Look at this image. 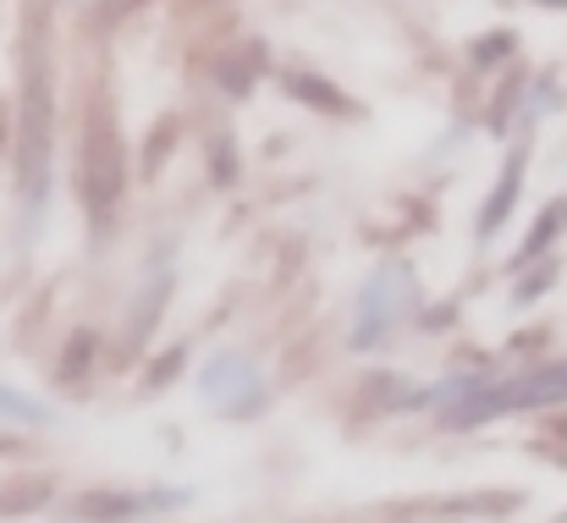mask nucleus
I'll return each instance as SVG.
<instances>
[{
	"label": "nucleus",
	"instance_id": "4",
	"mask_svg": "<svg viewBox=\"0 0 567 523\" xmlns=\"http://www.w3.org/2000/svg\"><path fill=\"white\" fill-rule=\"evenodd\" d=\"M524 161H529V144H518V155H507L491 204L480 209V237H496V232H502V221H507V209H513V198H518V187H524Z\"/></svg>",
	"mask_w": 567,
	"mask_h": 523
},
{
	"label": "nucleus",
	"instance_id": "3",
	"mask_svg": "<svg viewBox=\"0 0 567 523\" xmlns=\"http://www.w3.org/2000/svg\"><path fill=\"white\" fill-rule=\"evenodd\" d=\"M567 397V363H546V369H529L524 380H507V386H491L480 397H468L463 408L446 413V424H491L502 413H518V408H546V402H563Z\"/></svg>",
	"mask_w": 567,
	"mask_h": 523
},
{
	"label": "nucleus",
	"instance_id": "10",
	"mask_svg": "<svg viewBox=\"0 0 567 523\" xmlns=\"http://www.w3.org/2000/svg\"><path fill=\"white\" fill-rule=\"evenodd\" d=\"M172 144H177V122H161V127H155V144H150V155H144V176L161 172V155H172Z\"/></svg>",
	"mask_w": 567,
	"mask_h": 523
},
{
	"label": "nucleus",
	"instance_id": "6",
	"mask_svg": "<svg viewBox=\"0 0 567 523\" xmlns=\"http://www.w3.org/2000/svg\"><path fill=\"white\" fill-rule=\"evenodd\" d=\"M144 502L138 496H122V491H89V496H78L72 502V519H83V523H122V519H133Z\"/></svg>",
	"mask_w": 567,
	"mask_h": 523
},
{
	"label": "nucleus",
	"instance_id": "9",
	"mask_svg": "<svg viewBox=\"0 0 567 523\" xmlns=\"http://www.w3.org/2000/svg\"><path fill=\"white\" fill-rule=\"evenodd\" d=\"M507 50H518V33H507V28H496V33H485V39H474V66H496Z\"/></svg>",
	"mask_w": 567,
	"mask_h": 523
},
{
	"label": "nucleus",
	"instance_id": "8",
	"mask_svg": "<svg viewBox=\"0 0 567 523\" xmlns=\"http://www.w3.org/2000/svg\"><path fill=\"white\" fill-rule=\"evenodd\" d=\"M563 226H567V193L563 198H551L546 209H540V221H535V232L524 237V248H518V265H529V259H540L557 237H563Z\"/></svg>",
	"mask_w": 567,
	"mask_h": 523
},
{
	"label": "nucleus",
	"instance_id": "2",
	"mask_svg": "<svg viewBox=\"0 0 567 523\" xmlns=\"http://www.w3.org/2000/svg\"><path fill=\"white\" fill-rule=\"evenodd\" d=\"M122 187H127V161H122V133H116V116L105 100H94L89 111V127H83V150H78V193H83V209L94 226H105L122 204Z\"/></svg>",
	"mask_w": 567,
	"mask_h": 523
},
{
	"label": "nucleus",
	"instance_id": "11",
	"mask_svg": "<svg viewBox=\"0 0 567 523\" xmlns=\"http://www.w3.org/2000/svg\"><path fill=\"white\" fill-rule=\"evenodd\" d=\"M215 182L231 187L237 182V155H231V139H215Z\"/></svg>",
	"mask_w": 567,
	"mask_h": 523
},
{
	"label": "nucleus",
	"instance_id": "13",
	"mask_svg": "<svg viewBox=\"0 0 567 523\" xmlns=\"http://www.w3.org/2000/svg\"><path fill=\"white\" fill-rule=\"evenodd\" d=\"M6 447H11V441H6V435H0V452H6Z\"/></svg>",
	"mask_w": 567,
	"mask_h": 523
},
{
	"label": "nucleus",
	"instance_id": "5",
	"mask_svg": "<svg viewBox=\"0 0 567 523\" xmlns=\"http://www.w3.org/2000/svg\"><path fill=\"white\" fill-rule=\"evenodd\" d=\"M259 72H265V44H237V50H226V55L215 61V83H220L226 94H248Z\"/></svg>",
	"mask_w": 567,
	"mask_h": 523
},
{
	"label": "nucleus",
	"instance_id": "12",
	"mask_svg": "<svg viewBox=\"0 0 567 523\" xmlns=\"http://www.w3.org/2000/svg\"><path fill=\"white\" fill-rule=\"evenodd\" d=\"M138 6H150V0H105V17H127V11H138Z\"/></svg>",
	"mask_w": 567,
	"mask_h": 523
},
{
	"label": "nucleus",
	"instance_id": "1",
	"mask_svg": "<svg viewBox=\"0 0 567 523\" xmlns=\"http://www.w3.org/2000/svg\"><path fill=\"white\" fill-rule=\"evenodd\" d=\"M50 133H55V72H50V11L28 0L22 11V127H17V182L22 198H44L50 176Z\"/></svg>",
	"mask_w": 567,
	"mask_h": 523
},
{
	"label": "nucleus",
	"instance_id": "7",
	"mask_svg": "<svg viewBox=\"0 0 567 523\" xmlns=\"http://www.w3.org/2000/svg\"><path fill=\"white\" fill-rule=\"evenodd\" d=\"M287 89H292V100H303V105H315V111H326V116H348L353 105L326 83V78H315V72H287Z\"/></svg>",
	"mask_w": 567,
	"mask_h": 523
}]
</instances>
